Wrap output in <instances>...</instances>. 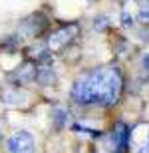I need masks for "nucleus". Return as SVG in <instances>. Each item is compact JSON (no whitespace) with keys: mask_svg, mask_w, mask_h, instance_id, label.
<instances>
[{"mask_svg":"<svg viewBox=\"0 0 149 153\" xmlns=\"http://www.w3.org/2000/svg\"><path fill=\"white\" fill-rule=\"evenodd\" d=\"M34 79L42 85H52L56 82V74H54L50 68H38L36 74H34Z\"/></svg>","mask_w":149,"mask_h":153,"instance_id":"obj_6","label":"nucleus"},{"mask_svg":"<svg viewBox=\"0 0 149 153\" xmlns=\"http://www.w3.org/2000/svg\"><path fill=\"white\" fill-rule=\"evenodd\" d=\"M143 76L149 79V54L143 56Z\"/></svg>","mask_w":149,"mask_h":153,"instance_id":"obj_10","label":"nucleus"},{"mask_svg":"<svg viewBox=\"0 0 149 153\" xmlns=\"http://www.w3.org/2000/svg\"><path fill=\"white\" fill-rule=\"evenodd\" d=\"M78 32H80V26L78 24H68V26L60 28L58 32L50 34V38H48V50L50 52H62L64 48H68L74 42Z\"/></svg>","mask_w":149,"mask_h":153,"instance_id":"obj_2","label":"nucleus"},{"mask_svg":"<svg viewBox=\"0 0 149 153\" xmlns=\"http://www.w3.org/2000/svg\"><path fill=\"white\" fill-rule=\"evenodd\" d=\"M137 20H139L141 24H145V26L149 24V0H145L143 4H141V8H139V14H137Z\"/></svg>","mask_w":149,"mask_h":153,"instance_id":"obj_7","label":"nucleus"},{"mask_svg":"<svg viewBox=\"0 0 149 153\" xmlns=\"http://www.w3.org/2000/svg\"><path fill=\"white\" fill-rule=\"evenodd\" d=\"M6 147H8V153H34L36 151L34 135L28 131H16L8 137Z\"/></svg>","mask_w":149,"mask_h":153,"instance_id":"obj_3","label":"nucleus"},{"mask_svg":"<svg viewBox=\"0 0 149 153\" xmlns=\"http://www.w3.org/2000/svg\"><path fill=\"white\" fill-rule=\"evenodd\" d=\"M123 26H133V16H129L127 12H123Z\"/></svg>","mask_w":149,"mask_h":153,"instance_id":"obj_11","label":"nucleus"},{"mask_svg":"<svg viewBox=\"0 0 149 153\" xmlns=\"http://www.w3.org/2000/svg\"><path fill=\"white\" fill-rule=\"evenodd\" d=\"M26 94L20 91L18 88H8V90L2 91V103L8 105V108H18V105H24L26 103Z\"/></svg>","mask_w":149,"mask_h":153,"instance_id":"obj_5","label":"nucleus"},{"mask_svg":"<svg viewBox=\"0 0 149 153\" xmlns=\"http://www.w3.org/2000/svg\"><path fill=\"white\" fill-rule=\"evenodd\" d=\"M111 139H113V153H125L129 149V139H131V129L127 127L123 121H117L113 125V131H111Z\"/></svg>","mask_w":149,"mask_h":153,"instance_id":"obj_4","label":"nucleus"},{"mask_svg":"<svg viewBox=\"0 0 149 153\" xmlns=\"http://www.w3.org/2000/svg\"><path fill=\"white\" fill-rule=\"evenodd\" d=\"M72 129H74V131H80V133H90L92 137H102V131L90 129V127H82V125H78V123H74V125H72Z\"/></svg>","mask_w":149,"mask_h":153,"instance_id":"obj_8","label":"nucleus"},{"mask_svg":"<svg viewBox=\"0 0 149 153\" xmlns=\"http://www.w3.org/2000/svg\"><path fill=\"white\" fill-rule=\"evenodd\" d=\"M121 91V72L113 66H103L76 79L72 85V100L82 105H113L119 102Z\"/></svg>","mask_w":149,"mask_h":153,"instance_id":"obj_1","label":"nucleus"},{"mask_svg":"<svg viewBox=\"0 0 149 153\" xmlns=\"http://www.w3.org/2000/svg\"><path fill=\"white\" fill-rule=\"evenodd\" d=\"M137 153H149V135H147V139H145V143L137 149Z\"/></svg>","mask_w":149,"mask_h":153,"instance_id":"obj_12","label":"nucleus"},{"mask_svg":"<svg viewBox=\"0 0 149 153\" xmlns=\"http://www.w3.org/2000/svg\"><path fill=\"white\" fill-rule=\"evenodd\" d=\"M93 26H96V30H105L109 26V22H107V18H105V16H102V18H98V20H96V24H93Z\"/></svg>","mask_w":149,"mask_h":153,"instance_id":"obj_9","label":"nucleus"}]
</instances>
